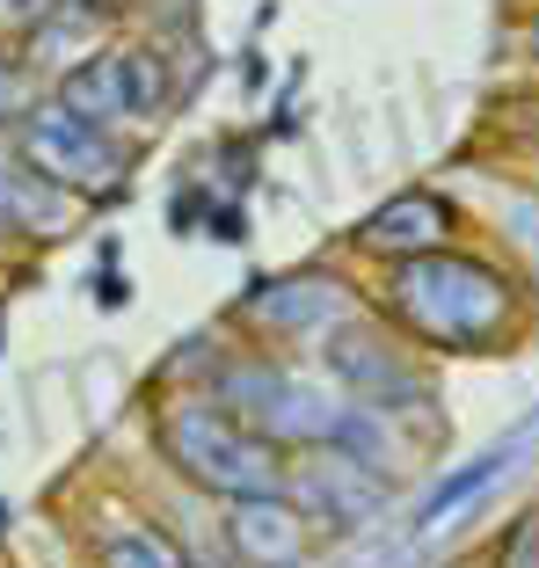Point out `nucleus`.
Returning <instances> with one entry per match:
<instances>
[{"label":"nucleus","mask_w":539,"mask_h":568,"mask_svg":"<svg viewBox=\"0 0 539 568\" xmlns=\"http://www.w3.org/2000/svg\"><path fill=\"white\" fill-rule=\"evenodd\" d=\"M489 568H539V518H518V525H510Z\"/></svg>","instance_id":"4468645a"},{"label":"nucleus","mask_w":539,"mask_h":568,"mask_svg":"<svg viewBox=\"0 0 539 568\" xmlns=\"http://www.w3.org/2000/svg\"><path fill=\"white\" fill-rule=\"evenodd\" d=\"M88 561L95 568H190L175 532H161L139 510H95L88 518Z\"/></svg>","instance_id":"1a4fd4ad"},{"label":"nucleus","mask_w":539,"mask_h":568,"mask_svg":"<svg viewBox=\"0 0 539 568\" xmlns=\"http://www.w3.org/2000/svg\"><path fill=\"white\" fill-rule=\"evenodd\" d=\"M16 161L67 197H118L124 190V146L59 102H30L16 118Z\"/></svg>","instance_id":"7ed1b4c3"},{"label":"nucleus","mask_w":539,"mask_h":568,"mask_svg":"<svg viewBox=\"0 0 539 568\" xmlns=\"http://www.w3.org/2000/svg\"><path fill=\"white\" fill-rule=\"evenodd\" d=\"M387 314L416 351H496L518 328V284L489 255L430 248L387 263Z\"/></svg>","instance_id":"f257e3e1"},{"label":"nucleus","mask_w":539,"mask_h":568,"mask_svg":"<svg viewBox=\"0 0 539 568\" xmlns=\"http://www.w3.org/2000/svg\"><path fill=\"white\" fill-rule=\"evenodd\" d=\"M73 212L67 190H51L44 175L16 161V146H0V226H16V234H59Z\"/></svg>","instance_id":"9d476101"},{"label":"nucleus","mask_w":539,"mask_h":568,"mask_svg":"<svg viewBox=\"0 0 539 568\" xmlns=\"http://www.w3.org/2000/svg\"><path fill=\"white\" fill-rule=\"evenodd\" d=\"M365 306H357V292L343 277H328V270H299V277H270L263 292H248V300L234 306L241 328H255L263 343H328V335L343 328V321H357Z\"/></svg>","instance_id":"423d86ee"},{"label":"nucleus","mask_w":539,"mask_h":568,"mask_svg":"<svg viewBox=\"0 0 539 568\" xmlns=\"http://www.w3.org/2000/svg\"><path fill=\"white\" fill-rule=\"evenodd\" d=\"M153 437H161V459H169L190 488H204V496H226V503L285 496V459L292 452H277L263 430H248V423L226 402H212V394L169 402L161 423H153Z\"/></svg>","instance_id":"f03ea898"},{"label":"nucleus","mask_w":539,"mask_h":568,"mask_svg":"<svg viewBox=\"0 0 539 568\" xmlns=\"http://www.w3.org/2000/svg\"><path fill=\"white\" fill-rule=\"evenodd\" d=\"M59 110H73V118H88V124H124V81H118V51H95V59H81V67H67L59 73Z\"/></svg>","instance_id":"9b49d317"},{"label":"nucleus","mask_w":539,"mask_h":568,"mask_svg":"<svg viewBox=\"0 0 539 568\" xmlns=\"http://www.w3.org/2000/svg\"><path fill=\"white\" fill-rule=\"evenodd\" d=\"M118 81H124V118L153 124L169 110V67H161V51H118Z\"/></svg>","instance_id":"f8f14e48"},{"label":"nucleus","mask_w":539,"mask_h":568,"mask_svg":"<svg viewBox=\"0 0 539 568\" xmlns=\"http://www.w3.org/2000/svg\"><path fill=\"white\" fill-rule=\"evenodd\" d=\"M387 474L343 452H292L285 459V503L299 510L314 532H357L387 510Z\"/></svg>","instance_id":"39448f33"},{"label":"nucleus","mask_w":539,"mask_h":568,"mask_svg":"<svg viewBox=\"0 0 539 568\" xmlns=\"http://www.w3.org/2000/svg\"><path fill=\"white\" fill-rule=\"evenodd\" d=\"M357 248L379 255V263H408V255L452 248V204L438 190H401V197H387L357 226Z\"/></svg>","instance_id":"6e6552de"},{"label":"nucleus","mask_w":539,"mask_h":568,"mask_svg":"<svg viewBox=\"0 0 539 568\" xmlns=\"http://www.w3.org/2000/svg\"><path fill=\"white\" fill-rule=\"evenodd\" d=\"M0 335H8V321H0Z\"/></svg>","instance_id":"f3484780"},{"label":"nucleus","mask_w":539,"mask_h":568,"mask_svg":"<svg viewBox=\"0 0 539 568\" xmlns=\"http://www.w3.org/2000/svg\"><path fill=\"white\" fill-rule=\"evenodd\" d=\"M51 16H59V0H0V30L8 37H37Z\"/></svg>","instance_id":"2eb2a0df"},{"label":"nucleus","mask_w":539,"mask_h":568,"mask_svg":"<svg viewBox=\"0 0 539 568\" xmlns=\"http://www.w3.org/2000/svg\"><path fill=\"white\" fill-rule=\"evenodd\" d=\"M212 234H220V241H241V204H226V212H220V226H212Z\"/></svg>","instance_id":"dca6fc26"},{"label":"nucleus","mask_w":539,"mask_h":568,"mask_svg":"<svg viewBox=\"0 0 539 568\" xmlns=\"http://www.w3.org/2000/svg\"><path fill=\"white\" fill-rule=\"evenodd\" d=\"M220 532H226L234 568H306V561H314V525H306L285 496H241V503H226Z\"/></svg>","instance_id":"0eeeda50"},{"label":"nucleus","mask_w":539,"mask_h":568,"mask_svg":"<svg viewBox=\"0 0 539 568\" xmlns=\"http://www.w3.org/2000/svg\"><path fill=\"white\" fill-rule=\"evenodd\" d=\"M321 357H328L336 386L350 394L357 408L408 416V408L430 402V365H423V351L408 343L401 328H372V321L357 314V321H343V328L321 343Z\"/></svg>","instance_id":"20e7f679"},{"label":"nucleus","mask_w":539,"mask_h":568,"mask_svg":"<svg viewBox=\"0 0 539 568\" xmlns=\"http://www.w3.org/2000/svg\"><path fill=\"white\" fill-rule=\"evenodd\" d=\"M496 474H504V452H481V459H474V467L445 474V481L430 488V496H423L416 525H423V532H430V525H445V518H452V510H459V503H467V496H481V488H489Z\"/></svg>","instance_id":"ddd939ff"}]
</instances>
